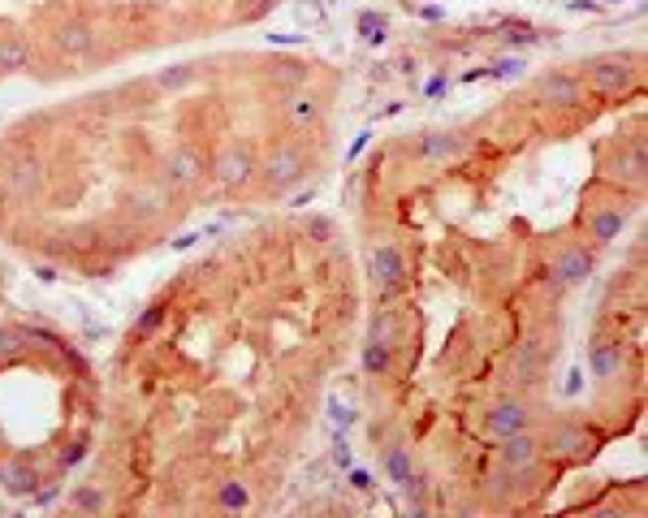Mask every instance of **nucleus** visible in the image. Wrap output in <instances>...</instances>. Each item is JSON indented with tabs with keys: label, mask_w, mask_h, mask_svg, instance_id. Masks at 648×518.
Segmentation results:
<instances>
[{
	"label": "nucleus",
	"mask_w": 648,
	"mask_h": 518,
	"mask_svg": "<svg viewBox=\"0 0 648 518\" xmlns=\"http://www.w3.org/2000/svg\"><path fill=\"white\" fill-rule=\"evenodd\" d=\"M372 272H376V281L385 286V290H398L402 281H407V259L398 247H376L372 251Z\"/></svg>",
	"instance_id": "1"
},
{
	"label": "nucleus",
	"mask_w": 648,
	"mask_h": 518,
	"mask_svg": "<svg viewBox=\"0 0 648 518\" xmlns=\"http://www.w3.org/2000/svg\"><path fill=\"white\" fill-rule=\"evenodd\" d=\"M627 82H631V69H627V61L610 57V61H597V65H592V87H597V91L614 96V91H622Z\"/></svg>",
	"instance_id": "2"
},
{
	"label": "nucleus",
	"mask_w": 648,
	"mask_h": 518,
	"mask_svg": "<svg viewBox=\"0 0 648 518\" xmlns=\"http://www.w3.org/2000/svg\"><path fill=\"white\" fill-rule=\"evenodd\" d=\"M588 268H592L588 251L571 247V251H562V255H557V263H553V277H557V281H566V286H575V281L588 277Z\"/></svg>",
	"instance_id": "3"
},
{
	"label": "nucleus",
	"mask_w": 648,
	"mask_h": 518,
	"mask_svg": "<svg viewBox=\"0 0 648 518\" xmlns=\"http://www.w3.org/2000/svg\"><path fill=\"white\" fill-rule=\"evenodd\" d=\"M523 423H527V415H523V406H515V402H502L493 415H488V432L493 436H515V432H523Z\"/></svg>",
	"instance_id": "4"
},
{
	"label": "nucleus",
	"mask_w": 648,
	"mask_h": 518,
	"mask_svg": "<svg viewBox=\"0 0 648 518\" xmlns=\"http://www.w3.org/2000/svg\"><path fill=\"white\" fill-rule=\"evenodd\" d=\"M502 458H506V467H515V471H532V467H536V441L523 436V432H515V436H506Z\"/></svg>",
	"instance_id": "5"
},
{
	"label": "nucleus",
	"mask_w": 648,
	"mask_h": 518,
	"mask_svg": "<svg viewBox=\"0 0 648 518\" xmlns=\"http://www.w3.org/2000/svg\"><path fill=\"white\" fill-rule=\"evenodd\" d=\"M588 363H592V372H597L601 381H610L618 367H622V346H614V341H597L592 355H588Z\"/></svg>",
	"instance_id": "6"
},
{
	"label": "nucleus",
	"mask_w": 648,
	"mask_h": 518,
	"mask_svg": "<svg viewBox=\"0 0 648 518\" xmlns=\"http://www.w3.org/2000/svg\"><path fill=\"white\" fill-rule=\"evenodd\" d=\"M622 221H627V216H622V208H605V212H597V216H592L588 238H592V242H614L618 233H622Z\"/></svg>",
	"instance_id": "7"
},
{
	"label": "nucleus",
	"mask_w": 648,
	"mask_h": 518,
	"mask_svg": "<svg viewBox=\"0 0 648 518\" xmlns=\"http://www.w3.org/2000/svg\"><path fill=\"white\" fill-rule=\"evenodd\" d=\"M545 96H549L553 104H580L583 82L571 78V74H549V78H545Z\"/></svg>",
	"instance_id": "8"
},
{
	"label": "nucleus",
	"mask_w": 648,
	"mask_h": 518,
	"mask_svg": "<svg viewBox=\"0 0 648 518\" xmlns=\"http://www.w3.org/2000/svg\"><path fill=\"white\" fill-rule=\"evenodd\" d=\"M541 363H545L541 341H523V346L515 350V376H518V381H532V376L541 372Z\"/></svg>",
	"instance_id": "9"
},
{
	"label": "nucleus",
	"mask_w": 648,
	"mask_h": 518,
	"mask_svg": "<svg viewBox=\"0 0 648 518\" xmlns=\"http://www.w3.org/2000/svg\"><path fill=\"white\" fill-rule=\"evenodd\" d=\"M549 445L553 450H562V453H580V450H588V432L575 428V423H562V428L549 436Z\"/></svg>",
	"instance_id": "10"
},
{
	"label": "nucleus",
	"mask_w": 648,
	"mask_h": 518,
	"mask_svg": "<svg viewBox=\"0 0 648 518\" xmlns=\"http://www.w3.org/2000/svg\"><path fill=\"white\" fill-rule=\"evenodd\" d=\"M363 363H367V372H372V376H376V372H389V363H393V355H389V341H376V337H372V346H367Z\"/></svg>",
	"instance_id": "11"
},
{
	"label": "nucleus",
	"mask_w": 648,
	"mask_h": 518,
	"mask_svg": "<svg viewBox=\"0 0 648 518\" xmlns=\"http://www.w3.org/2000/svg\"><path fill=\"white\" fill-rule=\"evenodd\" d=\"M389 475H393L398 484H411V462H407V450L389 453Z\"/></svg>",
	"instance_id": "12"
},
{
	"label": "nucleus",
	"mask_w": 648,
	"mask_h": 518,
	"mask_svg": "<svg viewBox=\"0 0 648 518\" xmlns=\"http://www.w3.org/2000/svg\"><path fill=\"white\" fill-rule=\"evenodd\" d=\"M450 147H454L450 138H428V143H423L420 152H423V156H446V152H450Z\"/></svg>",
	"instance_id": "13"
}]
</instances>
